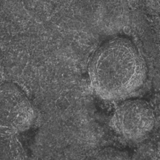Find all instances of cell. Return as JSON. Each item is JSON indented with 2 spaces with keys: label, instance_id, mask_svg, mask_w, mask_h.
Returning a JSON list of instances; mask_svg holds the SVG:
<instances>
[{
  "label": "cell",
  "instance_id": "obj_1",
  "mask_svg": "<svg viewBox=\"0 0 160 160\" xmlns=\"http://www.w3.org/2000/svg\"><path fill=\"white\" fill-rule=\"evenodd\" d=\"M145 61L133 42L125 38L110 39L94 52L89 65L91 88L105 100L130 96L143 85Z\"/></svg>",
  "mask_w": 160,
  "mask_h": 160
},
{
  "label": "cell",
  "instance_id": "obj_2",
  "mask_svg": "<svg viewBox=\"0 0 160 160\" xmlns=\"http://www.w3.org/2000/svg\"><path fill=\"white\" fill-rule=\"evenodd\" d=\"M34 118L33 107L16 85L6 82L1 87L0 124L1 136H11L28 129Z\"/></svg>",
  "mask_w": 160,
  "mask_h": 160
},
{
  "label": "cell",
  "instance_id": "obj_3",
  "mask_svg": "<svg viewBox=\"0 0 160 160\" xmlns=\"http://www.w3.org/2000/svg\"><path fill=\"white\" fill-rule=\"evenodd\" d=\"M155 116L151 106L142 99H129L121 103L111 119L114 131L122 138L139 141L152 129Z\"/></svg>",
  "mask_w": 160,
  "mask_h": 160
}]
</instances>
